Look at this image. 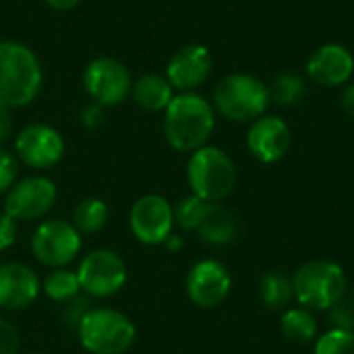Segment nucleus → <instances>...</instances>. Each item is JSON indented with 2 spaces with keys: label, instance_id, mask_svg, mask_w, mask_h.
Listing matches in <instances>:
<instances>
[{
  "label": "nucleus",
  "instance_id": "1",
  "mask_svg": "<svg viewBox=\"0 0 354 354\" xmlns=\"http://www.w3.org/2000/svg\"><path fill=\"white\" fill-rule=\"evenodd\" d=\"M216 127L212 104L197 93L174 95L164 114V135L176 151H197L207 143Z\"/></svg>",
  "mask_w": 354,
  "mask_h": 354
},
{
  "label": "nucleus",
  "instance_id": "2",
  "mask_svg": "<svg viewBox=\"0 0 354 354\" xmlns=\"http://www.w3.org/2000/svg\"><path fill=\"white\" fill-rule=\"evenodd\" d=\"M41 87V66L31 48L19 41H0V106L31 104Z\"/></svg>",
  "mask_w": 354,
  "mask_h": 354
},
{
  "label": "nucleus",
  "instance_id": "3",
  "mask_svg": "<svg viewBox=\"0 0 354 354\" xmlns=\"http://www.w3.org/2000/svg\"><path fill=\"white\" fill-rule=\"evenodd\" d=\"M75 330L81 346L91 354H124L137 338L135 324L110 307H91Z\"/></svg>",
  "mask_w": 354,
  "mask_h": 354
},
{
  "label": "nucleus",
  "instance_id": "4",
  "mask_svg": "<svg viewBox=\"0 0 354 354\" xmlns=\"http://www.w3.org/2000/svg\"><path fill=\"white\" fill-rule=\"evenodd\" d=\"M290 280L295 299L309 311L332 309L348 288L344 270L328 259H313L303 263Z\"/></svg>",
  "mask_w": 354,
  "mask_h": 354
},
{
  "label": "nucleus",
  "instance_id": "5",
  "mask_svg": "<svg viewBox=\"0 0 354 354\" xmlns=\"http://www.w3.org/2000/svg\"><path fill=\"white\" fill-rule=\"evenodd\" d=\"M187 178L193 195L209 203H220L234 191L236 168L228 153L218 147L203 145L191 153Z\"/></svg>",
  "mask_w": 354,
  "mask_h": 354
},
{
  "label": "nucleus",
  "instance_id": "6",
  "mask_svg": "<svg viewBox=\"0 0 354 354\" xmlns=\"http://www.w3.org/2000/svg\"><path fill=\"white\" fill-rule=\"evenodd\" d=\"M270 91L263 81L253 75L236 73L222 79L214 91V104L230 120L249 122L266 114L270 106Z\"/></svg>",
  "mask_w": 354,
  "mask_h": 354
},
{
  "label": "nucleus",
  "instance_id": "7",
  "mask_svg": "<svg viewBox=\"0 0 354 354\" xmlns=\"http://www.w3.org/2000/svg\"><path fill=\"white\" fill-rule=\"evenodd\" d=\"M81 232L73 222L54 218L41 222L31 236V251L35 259L46 268H66L81 253Z\"/></svg>",
  "mask_w": 354,
  "mask_h": 354
},
{
  "label": "nucleus",
  "instance_id": "8",
  "mask_svg": "<svg viewBox=\"0 0 354 354\" xmlns=\"http://www.w3.org/2000/svg\"><path fill=\"white\" fill-rule=\"evenodd\" d=\"M81 290L87 297L108 299L118 295L127 284V266L122 257L110 249L89 251L77 268Z\"/></svg>",
  "mask_w": 354,
  "mask_h": 354
},
{
  "label": "nucleus",
  "instance_id": "9",
  "mask_svg": "<svg viewBox=\"0 0 354 354\" xmlns=\"http://www.w3.org/2000/svg\"><path fill=\"white\" fill-rule=\"evenodd\" d=\"M83 85L85 91L100 106H118L129 97L133 89V81L127 66L108 56L93 58L85 66Z\"/></svg>",
  "mask_w": 354,
  "mask_h": 354
},
{
  "label": "nucleus",
  "instance_id": "10",
  "mask_svg": "<svg viewBox=\"0 0 354 354\" xmlns=\"http://www.w3.org/2000/svg\"><path fill=\"white\" fill-rule=\"evenodd\" d=\"M56 185L46 176H27L15 183L4 197V214L17 222L39 220L56 203Z\"/></svg>",
  "mask_w": 354,
  "mask_h": 354
},
{
  "label": "nucleus",
  "instance_id": "11",
  "mask_svg": "<svg viewBox=\"0 0 354 354\" xmlns=\"http://www.w3.org/2000/svg\"><path fill=\"white\" fill-rule=\"evenodd\" d=\"M129 226L141 245H164L174 228V212L170 201L162 195L139 197L131 207Z\"/></svg>",
  "mask_w": 354,
  "mask_h": 354
},
{
  "label": "nucleus",
  "instance_id": "12",
  "mask_svg": "<svg viewBox=\"0 0 354 354\" xmlns=\"http://www.w3.org/2000/svg\"><path fill=\"white\" fill-rule=\"evenodd\" d=\"M17 156L23 164L35 170H48L56 166L64 156L62 135L48 124L25 127L15 141Z\"/></svg>",
  "mask_w": 354,
  "mask_h": 354
},
{
  "label": "nucleus",
  "instance_id": "13",
  "mask_svg": "<svg viewBox=\"0 0 354 354\" xmlns=\"http://www.w3.org/2000/svg\"><path fill=\"white\" fill-rule=\"evenodd\" d=\"M232 288L230 274L224 263L216 259H203L189 270L187 276V295L193 305L201 309L220 307Z\"/></svg>",
  "mask_w": 354,
  "mask_h": 354
},
{
  "label": "nucleus",
  "instance_id": "14",
  "mask_svg": "<svg viewBox=\"0 0 354 354\" xmlns=\"http://www.w3.org/2000/svg\"><path fill=\"white\" fill-rule=\"evenodd\" d=\"M41 292L37 274L17 261L0 266V309L21 311L31 307Z\"/></svg>",
  "mask_w": 354,
  "mask_h": 354
},
{
  "label": "nucleus",
  "instance_id": "15",
  "mask_svg": "<svg viewBox=\"0 0 354 354\" xmlns=\"http://www.w3.org/2000/svg\"><path fill=\"white\" fill-rule=\"evenodd\" d=\"M247 147L255 160L274 164L290 149V129L278 116H261L253 120L247 133Z\"/></svg>",
  "mask_w": 354,
  "mask_h": 354
},
{
  "label": "nucleus",
  "instance_id": "16",
  "mask_svg": "<svg viewBox=\"0 0 354 354\" xmlns=\"http://www.w3.org/2000/svg\"><path fill=\"white\" fill-rule=\"evenodd\" d=\"M212 73V54L205 46L193 44L180 48L168 62L166 79L172 87L189 91L199 87Z\"/></svg>",
  "mask_w": 354,
  "mask_h": 354
},
{
  "label": "nucleus",
  "instance_id": "17",
  "mask_svg": "<svg viewBox=\"0 0 354 354\" xmlns=\"http://www.w3.org/2000/svg\"><path fill=\"white\" fill-rule=\"evenodd\" d=\"M354 73L353 54L338 44H326L315 50L307 62V75L317 85L336 87L346 83Z\"/></svg>",
  "mask_w": 354,
  "mask_h": 354
},
{
  "label": "nucleus",
  "instance_id": "18",
  "mask_svg": "<svg viewBox=\"0 0 354 354\" xmlns=\"http://www.w3.org/2000/svg\"><path fill=\"white\" fill-rule=\"evenodd\" d=\"M199 239L214 247H226L236 241L239 234V220L236 216L224 207L222 203H212L201 226L195 230Z\"/></svg>",
  "mask_w": 354,
  "mask_h": 354
},
{
  "label": "nucleus",
  "instance_id": "19",
  "mask_svg": "<svg viewBox=\"0 0 354 354\" xmlns=\"http://www.w3.org/2000/svg\"><path fill=\"white\" fill-rule=\"evenodd\" d=\"M172 85L166 77L149 73L143 75L135 81L133 85V100L147 112H160L166 110L168 104L172 102L174 93H172Z\"/></svg>",
  "mask_w": 354,
  "mask_h": 354
},
{
  "label": "nucleus",
  "instance_id": "20",
  "mask_svg": "<svg viewBox=\"0 0 354 354\" xmlns=\"http://www.w3.org/2000/svg\"><path fill=\"white\" fill-rule=\"evenodd\" d=\"M317 319L305 307H292L282 315V334L290 342L307 344L317 338Z\"/></svg>",
  "mask_w": 354,
  "mask_h": 354
},
{
  "label": "nucleus",
  "instance_id": "21",
  "mask_svg": "<svg viewBox=\"0 0 354 354\" xmlns=\"http://www.w3.org/2000/svg\"><path fill=\"white\" fill-rule=\"evenodd\" d=\"M108 218H110V209L102 199L85 197L83 201H79V205L73 212V226L81 234H95L108 224Z\"/></svg>",
  "mask_w": 354,
  "mask_h": 354
},
{
  "label": "nucleus",
  "instance_id": "22",
  "mask_svg": "<svg viewBox=\"0 0 354 354\" xmlns=\"http://www.w3.org/2000/svg\"><path fill=\"white\" fill-rule=\"evenodd\" d=\"M259 297L268 309H284L292 299V280L280 272H268L259 282Z\"/></svg>",
  "mask_w": 354,
  "mask_h": 354
},
{
  "label": "nucleus",
  "instance_id": "23",
  "mask_svg": "<svg viewBox=\"0 0 354 354\" xmlns=\"http://www.w3.org/2000/svg\"><path fill=\"white\" fill-rule=\"evenodd\" d=\"M41 290L54 303H68L75 297H79L81 284H79L77 272H71L66 268H56L46 276Z\"/></svg>",
  "mask_w": 354,
  "mask_h": 354
},
{
  "label": "nucleus",
  "instance_id": "24",
  "mask_svg": "<svg viewBox=\"0 0 354 354\" xmlns=\"http://www.w3.org/2000/svg\"><path fill=\"white\" fill-rule=\"evenodd\" d=\"M305 81L301 75L295 73H282L278 75L272 85L268 87L270 91V100L276 102L278 106H295L297 102H301V97L305 95Z\"/></svg>",
  "mask_w": 354,
  "mask_h": 354
},
{
  "label": "nucleus",
  "instance_id": "25",
  "mask_svg": "<svg viewBox=\"0 0 354 354\" xmlns=\"http://www.w3.org/2000/svg\"><path fill=\"white\" fill-rule=\"evenodd\" d=\"M209 201L197 197V195H187L183 197L174 207V224L180 226L183 230H197L209 209Z\"/></svg>",
  "mask_w": 354,
  "mask_h": 354
},
{
  "label": "nucleus",
  "instance_id": "26",
  "mask_svg": "<svg viewBox=\"0 0 354 354\" xmlns=\"http://www.w3.org/2000/svg\"><path fill=\"white\" fill-rule=\"evenodd\" d=\"M313 354H354V332L330 330L317 338Z\"/></svg>",
  "mask_w": 354,
  "mask_h": 354
},
{
  "label": "nucleus",
  "instance_id": "27",
  "mask_svg": "<svg viewBox=\"0 0 354 354\" xmlns=\"http://www.w3.org/2000/svg\"><path fill=\"white\" fill-rule=\"evenodd\" d=\"M330 319L334 324V330L354 332V286H348L340 301L330 309Z\"/></svg>",
  "mask_w": 354,
  "mask_h": 354
},
{
  "label": "nucleus",
  "instance_id": "28",
  "mask_svg": "<svg viewBox=\"0 0 354 354\" xmlns=\"http://www.w3.org/2000/svg\"><path fill=\"white\" fill-rule=\"evenodd\" d=\"M19 174V164L12 153L0 149V195L6 193L15 183Z\"/></svg>",
  "mask_w": 354,
  "mask_h": 354
},
{
  "label": "nucleus",
  "instance_id": "29",
  "mask_svg": "<svg viewBox=\"0 0 354 354\" xmlns=\"http://www.w3.org/2000/svg\"><path fill=\"white\" fill-rule=\"evenodd\" d=\"M19 348L21 338L17 328L10 322L0 319V354H19Z\"/></svg>",
  "mask_w": 354,
  "mask_h": 354
},
{
  "label": "nucleus",
  "instance_id": "30",
  "mask_svg": "<svg viewBox=\"0 0 354 354\" xmlns=\"http://www.w3.org/2000/svg\"><path fill=\"white\" fill-rule=\"evenodd\" d=\"M64 305H66V307H64V319H66L73 328H77V324L81 322V317L91 309L87 297H75L73 301H68V303H64Z\"/></svg>",
  "mask_w": 354,
  "mask_h": 354
},
{
  "label": "nucleus",
  "instance_id": "31",
  "mask_svg": "<svg viewBox=\"0 0 354 354\" xmlns=\"http://www.w3.org/2000/svg\"><path fill=\"white\" fill-rule=\"evenodd\" d=\"M17 241V220H12L8 214H0V253L10 249Z\"/></svg>",
  "mask_w": 354,
  "mask_h": 354
},
{
  "label": "nucleus",
  "instance_id": "32",
  "mask_svg": "<svg viewBox=\"0 0 354 354\" xmlns=\"http://www.w3.org/2000/svg\"><path fill=\"white\" fill-rule=\"evenodd\" d=\"M10 131H12V116H10V110L0 106V145L10 137Z\"/></svg>",
  "mask_w": 354,
  "mask_h": 354
},
{
  "label": "nucleus",
  "instance_id": "33",
  "mask_svg": "<svg viewBox=\"0 0 354 354\" xmlns=\"http://www.w3.org/2000/svg\"><path fill=\"white\" fill-rule=\"evenodd\" d=\"M83 122H85L87 127H100V124L104 122L102 106H100V104H95V106L87 108V110L83 112Z\"/></svg>",
  "mask_w": 354,
  "mask_h": 354
},
{
  "label": "nucleus",
  "instance_id": "34",
  "mask_svg": "<svg viewBox=\"0 0 354 354\" xmlns=\"http://www.w3.org/2000/svg\"><path fill=\"white\" fill-rule=\"evenodd\" d=\"M340 106H342V110H344L348 116H353L354 118V83L344 89V93H342V97H340Z\"/></svg>",
  "mask_w": 354,
  "mask_h": 354
},
{
  "label": "nucleus",
  "instance_id": "35",
  "mask_svg": "<svg viewBox=\"0 0 354 354\" xmlns=\"http://www.w3.org/2000/svg\"><path fill=\"white\" fill-rule=\"evenodd\" d=\"M81 0H46V4H50L52 8L56 10H68V8H75Z\"/></svg>",
  "mask_w": 354,
  "mask_h": 354
},
{
  "label": "nucleus",
  "instance_id": "36",
  "mask_svg": "<svg viewBox=\"0 0 354 354\" xmlns=\"http://www.w3.org/2000/svg\"><path fill=\"white\" fill-rule=\"evenodd\" d=\"M183 245H185V241H183L180 236H176V234H170V236L164 241V247H166L168 251H180Z\"/></svg>",
  "mask_w": 354,
  "mask_h": 354
}]
</instances>
